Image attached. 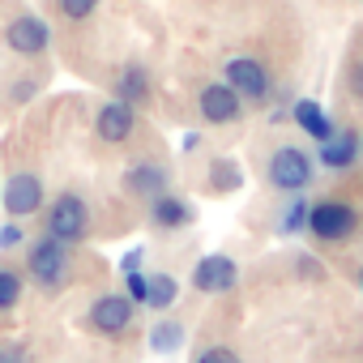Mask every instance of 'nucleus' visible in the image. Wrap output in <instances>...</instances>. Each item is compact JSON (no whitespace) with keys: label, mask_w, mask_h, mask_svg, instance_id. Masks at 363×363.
I'll return each instance as SVG.
<instances>
[{"label":"nucleus","mask_w":363,"mask_h":363,"mask_svg":"<svg viewBox=\"0 0 363 363\" xmlns=\"http://www.w3.org/2000/svg\"><path fill=\"white\" fill-rule=\"evenodd\" d=\"M359 286H363V274H359Z\"/></svg>","instance_id":"nucleus-26"},{"label":"nucleus","mask_w":363,"mask_h":363,"mask_svg":"<svg viewBox=\"0 0 363 363\" xmlns=\"http://www.w3.org/2000/svg\"><path fill=\"white\" fill-rule=\"evenodd\" d=\"M269 179H274L278 189H286V193L308 189V179H312V162H308V154H303V150H295V145L278 150V154H274V162H269Z\"/></svg>","instance_id":"nucleus-3"},{"label":"nucleus","mask_w":363,"mask_h":363,"mask_svg":"<svg viewBox=\"0 0 363 363\" xmlns=\"http://www.w3.org/2000/svg\"><path fill=\"white\" fill-rule=\"evenodd\" d=\"M308 227H312L320 240H346V235L354 231V210H350V206H342V201H325V206H316V210H312Z\"/></svg>","instance_id":"nucleus-4"},{"label":"nucleus","mask_w":363,"mask_h":363,"mask_svg":"<svg viewBox=\"0 0 363 363\" xmlns=\"http://www.w3.org/2000/svg\"><path fill=\"white\" fill-rule=\"evenodd\" d=\"M13 240H22V227H9V231H5V235H0V244H5V248H9V244H13Z\"/></svg>","instance_id":"nucleus-25"},{"label":"nucleus","mask_w":363,"mask_h":363,"mask_svg":"<svg viewBox=\"0 0 363 363\" xmlns=\"http://www.w3.org/2000/svg\"><path fill=\"white\" fill-rule=\"evenodd\" d=\"M0 363H26V350L22 346H0Z\"/></svg>","instance_id":"nucleus-22"},{"label":"nucleus","mask_w":363,"mask_h":363,"mask_svg":"<svg viewBox=\"0 0 363 363\" xmlns=\"http://www.w3.org/2000/svg\"><path fill=\"white\" fill-rule=\"evenodd\" d=\"M48 26L39 22V18H13L9 22V30H5V43L18 52V56H39L43 48H48Z\"/></svg>","instance_id":"nucleus-7"},{"label":"nucleus","mask_w":363,"mask_h":363,"mask_svg":"<svg viewBox=\"0 0 363 363\" xmlns=\"http://www.w3.org/2000/svg\"><path fill=\"white\" fill-rule=\"evenodd\" d=\"M94 5H99V0H60V13L73 18V22H86L94 13Z\"/></svg>","instance_id":"nucleus-20"},{"label":"nucleus","mask_w":363,"mask_h":363,"mask_svg":"<svg viewBox=\"0 0 363 363\" xmlns=\"http://www.w3.org/2000/svg\"><path fill=\"white\" fill-rule=\"evenodd\" d=\"M145 303H154V308H171V303H175V278H167V274L150 278V282H145Z\"/></svg>","instance_id":"nucleus-17"},{"label":"nucleus","mask_w":363,"mask_h":363,"mask_svg":"<svg viewBox=\"0 0 363 363\" xmlns=\"http://www.w3.org/2000/svg\"><path fill=\"white\" fill-rule=\"evenodd\" d=\"M227 86H231L235 94L265 99V90H269V73H265L257 60H248V56H235V60H227Z\"/></svg>","instance_id":"nucleus-5"},{"label":"nucleus","mask_w":363,"mask_h":363,"mask_svg":"<svg viewBox=\"0 0 363 363\" xmlns=\"http://www.w3.org/2000/svg\"><path fill=\"white\" fill-rule=\"evenodd\" d=\"M201 116H206L210 124H227V120H235V116H240V94H235L227 82L206 86V90H201Z\"/></svg>","instance_id":"nucleus-9"},{"label":"nucleus","mask_w":363,"mask_h":363,"mask_svg":"<svg viewBox=\"0 0 363 363\" xmlns=\"http://www.w3.org/2000/svg\"><path fill=\"white\" fill-rule=\"evenodd\" d=\"M350 90L363 99V65H354V73H350Z\"/></svg>","instance_id":"nucleus-24"},{"label":"nucleus","mask_w":363,"mask_h":363,"mask_svg":"<svg viewBox=\"0 0 363 363\" xmlns=\"http://www.w3.org/2000/svg\"><path fill=\"white\" fill-rule=\"evenodd\" d=\"M128 189L141 197H158V193H167V171L162 167H137V171H128Z\"/></svg>","instance_id":"nucleus-13"},{"label":"nucleus","mask_w":363,"mask_h":363,"mask_svg":"<svg viewBox=\"0 0 363 363\" xmlns=\"http://www.w3.org/2000/svg\"><path fill=\"white\" fill-rule=\"evenodd\" d=\"M128 320H133V303H128L124 295H103V299L90 308V325H94L99 333H107V337L124 333Z\"/></svg>","instance_id":"nucleus-6"},{"label":"nucleus","mask_w":363,"mask_h":363,"mask_svg":"<svg viewBox=\"0 0 363 363\" xmlns=\"http://www.w3.org/2000/svg\"><path fill=\"white\" fill-rule=\"evenodd\" d=\"M295 120H299L303 133H312V137H329V120H325V111H320L316 103H295Z\"/></svg>","instance_id":"nucleus-16"},{"label":"nucleus","mask_w":363,"mask_h":363,"mask_svg":"<svg viewBox=\"0 0 363 363\" xmlns=\"http://www.w3.org/2000/svg\"><path fill=\"white\" fill-rule=\"evenodd\" d=\"M133 124H137V116H133V103H107L103 111H99V137L103 141H128L133 137Z\"/></svg>","instance_id":"nucleus-10"},{"label":"nucleus","mask_w":363,"mask_h":363,"mask_svg":"<svg viewBox=\"0 0 363 363\" xmlns=\"http://www.w3.org/2000/svg\"><path fill=\"white\" fill-rule=\"evenodd\" d=\"M179 337H184V333H179V325H158L150 342H154V350H175V346H179Z\"/></svg>","instance_id":"nucleus-19"},{"label":"nucleus","mask_w":363,"mask_h":363,"mask_svg":"<svg viewBox=\"0 0 363 363\" xmlns=\"http://www.w3.org/2000/svg\"><path fill=\"white\" fill-rule=\"evenodd\" d=\"M86 231H90V210H86V201H82L77 193H65V197L52 206V214H48V235L60 240V244H77V240H86Z\"/></svg>","instance_id":"nucleus-1"},{"label":"nucleus","mask_w":363,"mask_h":363,"mask_svg":"<svg viewBox=\"0 0 363 363\" xmlns=\"http://www.w3.org/2000/svg\"><path fill=\"white\" fill-rule=\"evenodd\" d=\"M197 363H240V359H235L227 346H214V350H201V354H197Z\"/></svg>","instance_id":"nucleus-21"},{"label":"nucleus","mask_w":363,"mask_h":363,"mask_svg":"<svg viewBox=\"0 0 363 363\" xmlns=\"http://www.w3.org/2000/svg\"><path fill=\"white\" fill-rule=\"evenodd\" d=\"M18 299H22V278H18V274H9V269H0V312L13 308Z\"/></svg>","instance_id":"nucleus-18"},{"label":"nucleus","mask_w":363,"mask_h":363,"mask_svg":"<svg viewBox=\"0 0 363 363\" xmlns=\"http://www.w3.org/2000/svg\"><path fill=\"white\" fill-rule=\"evenodd\" d=\"M128 295L133 299H145V278H137L133 269H128Z\"/></svg>","instance_id":"nucleus-23"},{"label":"nucleus","mask_w":363,"mask_h":363,"mask_svg":"<svg viewBox=\"0 0 363 363\" xmlns=\"http://www.w3.org/2000/svg\"><path fill=\"white\" fill-rule=\"evenodd\" d=\"M120 103H141L145 99V90H150V77H145V69H137V65H128L124 73H120Z\"/></svg>","instance_id":"nucleus-15"},{"label":"nucleus","mask_w":363,"mask_h":363,"mask_svg":"<svg viewBox=\"0 0 363 363\" xmlns=\"http://www.w3.org/2000/svg\"><path fill=\"white\" fill-rule=\"evenodd\" d=\"M65 274H69V244L43 235V240L30 248V278H35L39 286H60Z\"/></svg>","instance_id":"nucleus-2"},{"label":"nucleus","mask_w":363,"mask_h":363,"mask_svg":"<svg viewBox=\"0 0 363 363\" xmlns=\"http://www.w3.org/2000/svg\"><path fill=\"white\" fill-rule=\"evenodd\" d=\"M193 282H197V291H206V295H214V291H231V286H235V265H231L227 257H206V261L197 265Z\"/></svg>","instance_id":"nucleus-11"},{"label":"nucleus","mask_w":363,"mask_h":363,"mask_svg":"<svg viewBox=\"0 0 363 363\" xmlns=\"http://www.w3.org/2000/svg\"><path fill=\"white\" fill-rule=\"evenodd\" d=\"M354 154H359V137L354 133H329L325 137V150H320V158L329 162V167H350L354 162Z\"/></svg>","instance_id":"nucleus-12"},{"label":"nucleus","mask_w":363,"mask_h":363,"mask_svg":"<svg viewBox=\"0 0 363 363\" xmlns=\"http://www.w3.org/2000/svg\"><path fill=\"white\" fill-rule=\"evenodd\" d=\"M43 206V184L35 175H13L9 179V189H5V210L13 214V218H26V214H35Z\"/></svg>","instance_id":"nucleus-8"},{"label":"nucleus","mask_w":363,"mask_h":363,"mask_svg":"<svg viewBox=\"0 0 363 363\" xmlns=\"http://www.w3.org/2000/svg\"><path fill=\"white\" fill-rule=\"evenodd\" d=\"M189 218H193V214H189L184 201H175V197H167V193L154 197V223H158V227H184Z\"/></svg>","instance_id":"nucleus-14"}]
</instances>
